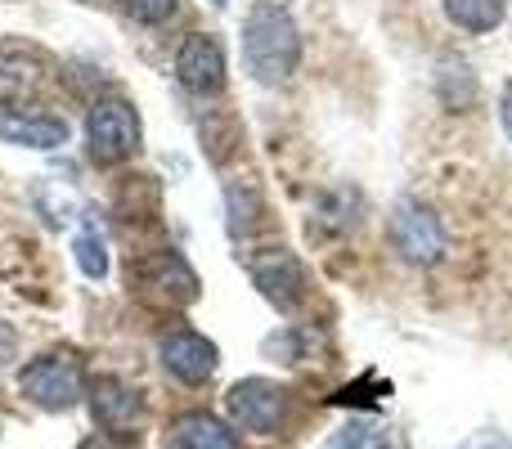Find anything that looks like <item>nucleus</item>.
<instances>
[{"instance_id":"f8f14e48","label":"nucleus","mask_w":512,"mask_h":449,"mask_svg":"<svg viewBox=\"0 0 512 449\" xmlns=\"http://www.w3.org/2000/svg\"><path fill=\"white\" fill-rule=\"evenodd\" d=\"M171 449H239V441H234L230 423L194 409V414H180L171 423Z\"/></svg>"},{"instance_id":"f03ea898","label":"nucleus","mask_w":512,"mask_h":449,"mask_svg":"<svg viewBox=\"0 0 512 449\" xmlns=\"http://www.w3.org/2000/svg\"><path fill=\"white\" fill-rule=\"evenodd\" d=\"M18 387H23V396L32 405L63 414V409H72L81 400L86 373H81V360L72 351H45L18 369Z\"/></svg>"},{"instance_id":"6ab92c4d","label":"nucleus","mask_w":512,"mask_h":449,"mask_svg":"<svg viewBox=\"0 0 512 449\" xmlns=\"http://www.w3.org/2000/svg\"><path fill=\"white\" fill-rule=\"evenodd\" d=\"M454 449H512V445H508L504 432H477V436H468V441L454 445Z\"/></svg>"},{"instance_id":"a211bd4d","label":"nucleus","mask_w":512,"mask_h":449,"mask_svg":"<svg viewBox=\"0 0 512 449\" xmlns=\"http://www.w3.org/2000/svg\"><path fill=\"white\" fill-rule=\"evenodd\" d=\"M14 351H18V328L0 319V373L14 364Z\"/></svg>"},{"instance_id":"4468645a","label":"nucleus","mask_w":512,"mask_h":449,"mask_svg":"<svg viewBox=\"0 0 512 449\" xmlns=\"http://www.w3.org/2000/svg\"><path fill=\"white\" fill-rule=\"evenodd\" d=\"M319 449H405V441H400L396 427L378 423V418H351Z\"/></svg>"},{"instance_id":"6e6552de","label":"nucleus","mask_w":512,"mask_h":449,"mask_svg":"<svg viewBox=\"0 0 512 449\" xmlns=\"http://www.w3.org/2000/svg\"><path fill=\"white\" fill-rule=\"evenodd\" d=\"M176 77L194 95H216L225 86V50L216 36L194 32L185 36V45L176 50Z\"/></svg>"},{"instance_id":"412c9836","label":"nucleus","mask_w":512,"mask_h":449,"mask_svg":"<svg viewBox=\"0 0 512 449\" xmlns=\"http://www.w3.org/2000/svg\"><path fill=\"white\" fill-rule=\"evenodd\" d=\"M77 449H113V441H104V436H90V441H81Z\"/></svg>"},{"instance_id":"39448f33","label":"nucleus","mask_w":512,"mask_h":449,"mask_svg":"<svg viewBox=\"0 0 512 449\" xmlns=\"http://www.w3.org/2000/svg\"><path fill=\"white\" fill-rule=\"evenodd\" d=\"M225 414H230V427L252 436H274L288 418V391L270 378H243L225 391Z\"/></svg>"},{"instance_id":"0eeeda50","label":"nucleus","mask_w":512,"mask_h":449,"mask_svg":"<svg viewBox=\"0 0 512 449\" xmlns=\"http://www.w3.org/2000/svg\"><path fill=\"white\" fill-rule=\"evenodd\" d=\"M252 283L261 288V297L279 310H292L306 297V265L288 252V247H270L252 261Z\"/></svg>"},{"instance_id":"1a4fd4ad","label":"nucleus","mask_w":512,"mask_h":449,"mask_svg":"<svg viewBox=\"0 0 512 449\" xmlns=\"http://www.w3.org/2000/svg\"><path fill=\"white\" fill-rule=\"evenodd\" d=\"M216 364H221L216 342H207V337L194 333V328H180V333L162 337V369H167L176 382H185V387L207 382L216 373Z\"/></svg>"},{"instance_id":"4be33fe9","label":"nucleus","mask_w":512,"mask_h":449,"mask_svg":"<svg viewBox=\"0 0 512 449\" xmlns=\"http://www.w3.org/2000/svg\"><path fill=\"white\" fill-rule=\"evenodd\" d=\"M212 5H230V0H212Z\"/></svg>"},{"instance_id":"2eb2a0df","label":"nucleus","mask_w":512,"mask_h":449,"mask_svg":"<svg viewBox=\"0 0 512 449\" xmlns=\"http://www.w3.org/2000/svg\"><path fill=\"white\" fill-rule=\"evenodd\" d=\"M441 9L459 32L481 36V32H495V27L504 23L508 0H441Z\"/></svg>"},{"instance_id":"ddd939ff","label":"nucleus","mask_w":512,"mask_h":449,"mask_svg":"<svg viewBox=\"0 0 512 449\" xmlns=\"http://www.w3.org/2000/svg\"><path fill=\"white\" fill-rule=\"evenodd\" d=\"M436 99L450 113H468L477 104V72H472L468 59H459V54H441L436 59Z\"/></svg>"},{"instance_id":"dca6fc26","label":"nucleus","mask_w":512,"mask_h":449,"mask_svg":"<svg viewBox=\"0 0 512 449\" xmlns=\"http://www.w3.org/2000/svg\"><path fill=\"white\" fill-rule=\"evenodd\" d=\"M77 265L90 274V279H104L108 274V256H104V238L90 229V234L77 238Z\"/></svg>"},{"instance_id":"20e7f679","label":"nucleus","mask_w":512,"mask_h":449,"mask_svg":"<svg viewBox=\"0 0 512 449\" xmlns=\"http://www.w3.org/2000/svg\"><path fill=\"white\" fill-rule=\"evenodd\" d=\"M86 140H90V158L104 162V167L131 158L140 149V113L131 108V99L122 95L95 99L86 117Z\"/></svg>"},{"instance_id":"f3484780","label":"nucleus","mask_w":512,"mask_h":449,"mask_svg":"<svg viewBox=\"0 0 512 449\" xmlns=\"http://www.w3.org/2000/svg\"><path fill=\"white\" fill-rule=\"evenodd\" d=\"M122 9L144 27H158L176 14V0H122Z\"/></svg>"},{"instance_id":"423d86ee","label":"nucleus","mask_w":512,"mask_h":449,"mask_svg":"<svg viewBox=\"0 0 512 449\" xmlns=\"http://www.w3.org/2000/svg\"><path fill=\"white\" fill-rule=\"evenodd\" d=\"M90 414L117 441H135L144 432V396L131 387V382L113 378V373H99L90 378Z\"/></svg>"},{"instance_id":"f257e3e1","label":"nucleus","mask_w":512,"mask_h":449,"mask_svg":"<svg viewBox=\"0 0 512 449\" xmlns=\"http://www.w3.org/2000/svg\"><path fill=\"white\" fill-rule=\"evenodd\" d=\"M243 63L261 86H283L301 63V32L292 14L274 0L252 5L248 23H243Z\"/></svg>"},{"instance_id":"9b49d317","label":"nucleus","mask_w":512,"mask_h":449,"mask_svg":"<svg viewBox=\"0 0 512 449\" xmlns=\"http://www.w3.org/2000/svg\"><path fill=\"white\" fill-rule=\"evenodd\" d=\"M144 288H153L162 301L185 306V301L198 297V274L189 270V261L180 252H158V256H149V265H144Z\"/></svg>"},{"instance_id":"7ed1b4c3","label":"nucleus","mask_w":512,"mask_h":449,"mask_svg":"<svg viewBox=\"0 0 512 449\" xmlns=\"http://www.w3.org/2000/svg\"><path fill=\"white\" fill-rule=\"evenodd\" d=\"M387 238H391V247H396L400 261L418 265V270H427V265H436L445 256L441 216H436L427 203H418V198H400V203L391 207Z\"/></svg>"},{"instance_id":"aec40b11","label":"nucleus","mask_w":512,"mask_h":449,"mask_svg":"<svg viewBox=\"0 0 512 449\" xmlns=\"http://www.w3.org/2000/svg\"><path fill=\"white\" fill-rule=\"evenodd\" d=\"M499 117H504V131L512 140V81H504V90H499Z\"/></svg>"},{"instance_id":"9d476101","label":"nucleus","mask_w":512,"mask_h":449,"mask_svg":"<svg viewBox=\"0 0 512 449\" xmlns=\"http://www.w3.org/2000/svg\"><path fill=\"white\" fill-rule=\"evenodd\" d=\"M0 140L5 144H23V149H59L68 144V122L50 113H0Z\"/></svg>"}]
</instances>
